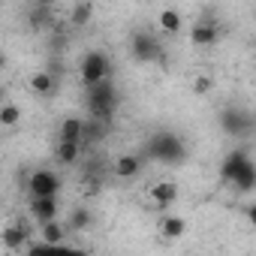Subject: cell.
Wrapping results in <instances>:
<instances>
[{"mask_svg": "<svg viewBox=\"0 0 256 256\" xmlns=\"http://www.w3.org/2000/svg\"><path fill=\"white\" fill-rule=\"evenodd\" d=\"M220 178L226 184H232L238 193H253V187H256V166H253L250 154L247 151L226 154L223 163H220Z\"/></svg>", "mask_w": 256, "mask_h": 256, "instance_id": "1", "label": "cell"}, {"mask_svg": "<svg viewBox=\"0 0 256 256\" xmlns=\"http://www.w3.org/2000/svg\"><path fill=\"white\" fill-rule=\"evenodd\" d=\"M88 118L96 120H114V108H118V88L112 78H102L96 84H88Z\"/></svg>", "mask_w": 256, "mask_h": 256, "instance_id": "2", "label": "cell"}, {"mask_svg": "<svg viewBox=\"0 0 256 256\" xmlns=\"http://www.w3.org/2000/svg\"><path fill=\"white\" fill-rule=\"evenodd\" d=\"M145 151H148V157H151V160H157V163H166V166H178V163H184V157H187V148H184V142H181L175 133H169V130H163V133H154Z\"/></svg>", "mask_w": 256, "mask_h": 256, "instance_id": "3", "label": "cell"}, {"mask_svg": "<svg viewBox=\"0 0 256 256\" xmlns=\"http://www.w3.org/2000/svg\"><path fill=\"white\" fill-rule=\"evenodd\" d=\"M220 126H223L226 136L244 139V136L253 133V118H250V112H244V108H223V112H220Z\"/></svg>", "mask_w": 256, "mask_h": 256, "instance_id": "4", "label": "cell"}, {"mask_svg": "<svg viewBox=\"0 0 256 256\" xmlns=\"http://www.w3.org/2000/svg\"><path fill=\"white\" fill-rule=\"evenodd\" d=\"M108 72H112V64H108V58H106L102 52H88V54L82 58L78 76H82L84 88H88V84H96V82H102V78H108Z\"/></svg>", "mask_w": 256, "mask_h": 256, "instance_id": "5", "label": "cell"}, {"mask_svg": "<svg viewBox=\"0 0 256 256\" xmlns=\"http://www.w3.org/2000/svg\"><path fill=\"white\" fill-rule=\"evenodd\" d=\"M130 52L139 64H154V60H163V48L160 42L151 36V34H136L133 42H130Z\"/></svg>", "mask_w": 256, "mask_h": 256, "instance_id": "6", "label": "cell"}, {"mask_svg": "<svg viewBox=\"0 0 256 256\" xmlns=\"http://www.w3.org/2000/svg\"><path fill=\"white\" fill-rule=\"evenodd\" d=\"M28 190H30V196H58L60 178H58L52 169H36V172H30V178H28Z\"/></svg>", "mask_w": 256, "mask_h": 256, "instance_id": "7", "label": "cell"}, {"mask_svg": "<svg viewBox=\"0 0 256 256\" xmlns=\"http://www.w3.org/2000/svg\"><path fill=\"white\" fill-rule=\"evenodd\" d=\"M108 130H112V124H108V120L88 118V120L82 124V148H94V145H100V142L108 136Z\"/></svg>", "mask_w": 256, "mask_h": 256, "instance_id": "8", "label": "cell"}, {"mask_svg": "<svg viewBox=\"0 0 256 256\" xmlns=\"http://www.w3.org/2000/svg\"><path fill=\"white\" fill-rule=\"evenodd\" d=\"M58 196H30V214H34V220L42 226V223H48V220H54L58 217Z\"/></svg>", "mask_w": 256, "mask_h": 256, "instance_id": "9", "label": "cell"}, {"mask_svg": "<svg viewBox=\"0 0 256 256\" xmlns=\"http://www.w3.org/2000/svg\"><path fill=\"white\" fill-rule=\"evenodd\" d=\"M220 40V28L211 22V18H202V22H196L193 24V30H190V42L193 46H199V48H205V46H214Z\"/></svg>", "mask_w": 256, "mask_h": 256, "instance_id": "10", "label": "cell"}, {"mask_svg": "<svg viewBox=\"0 0 256 256\" xmlns=\"http://www.w3.org/2000/svg\"><path fill=\"white\" fill-rule=\"evenodd\" d=\"M112 172L118 175V178H136L139 172H142V157L139 154H120L118 160H114V166H112Z\"/></svg>", "mask_w": 256, "mask_h": 256, "instance_id": "11", "label": "cell"}, {"mask_svg": "<svg viewBox=\"0 0 256 256\" xmlns=\"http://www.w3.org/2000/svg\"><path fill=\"white\" fill-rule=\"evenodd\" d=\"M28 226L24 223H16V226H6L4 229V244L10 247V250H24V244H28Z\"/></svg>", "mask_w": 256, "mask_h": 256, "instance_id": "12", "label": "cell"}, {"mask_svg": "<svg viewBox=\"0 0 256 256\" xmlns=\"http://www.w3.org/2000/svg\"><path fill=\"white\" fill-rule=\"evenodd\" d=\"M82 124H84V118H66L58 130V142H78L82 145Z\"/></svg>", "mask_w": 256, "mask_h": 256, "instance_id": "13", "label": "cell"}, {"mask_svg": "<svg viewBox=\"0 0 256 256\" xmlns=\"http://www.w3.org/2000/svg\"><path fill=\"white\" fill-rule=\"evenodd\" d=\"M28 24H30V30H48V28L54 24L52 6H34L30 16H28Z\"/></svg>", "mask_w": 256, "mask_h": 256, "instance_id": "14", "label": "cell"}, {"mask_svg": "<svg viewBox=\"0 0 256 256\" xmlns=\"http://www.w3.org/2000/svg\"><path fill=\"white\" fill-rule=\"evenodd\" d=\"M40 235H42V241H48L52 247H64V238H66V229L58 223V217L54 220H48V223H42L40 226Z\"/></svg>", "mask_w": 256, "mask_h": 256, "instance_id": "15", "label": "cell"}, {"mask_svg": "<svg viewBox=\"0 0 256 256\" xmlns=\"http://www.w3.org/2000/svg\"><path fill=\"white\" fill-rule=\"evenodd\" d=\"M54 88H58V78H54L52 72H36V76L30 78V90L40 94V96H52Z\"/></svg>", "mask_w": 256, "mask_h": 256, "instance_id": "16", "label": "cell"}, {"mask_svg": "<svg viewBox=\"0 0 256 256\" xmlns=\"http://www.w3.org/2000/svg\"><path fill=\"white\" fill-rule=\"evenodd\" d=\"M78 154H82V145H78V142H58L54 157H58L60 166H72V163L78 160Z\"/></svg>", "mask_w": 256, "mask_h": 256, "instance_id": "17", "label": "cell"}, {"mask_svg": "<svg viewBox=\"0 0 256 256\" xmlns=\"http://www.w3.org/2000/svg\"><path fill=\"white\" fill-rule=\"evenodd\" d=\"M151 196H154L157 208H169V205L175 202V196H178V187L169 184V181H163V184H157V187L151 190Z\"/></svg>", "mask_w": 256, "mask_h": 256, "instance_id": "18", "label": "cell"}, {"mask_svg": "<svg viewBox=\"0 0 256 256\" xmlns=\"http://www.w3.org/2000/svg\"><path fill=\"white\" fill-rule=\"evenodd\" d=\"M160 232H163L166 238H181V235L187 232V223H184V217H175V214H169V217H163V223H160Z\"/></svg>", "mask_w": 256, "mask_h": 256, "instance_id": "19", "label": "cell"}, {"mask_svg": "<svg viewBox=\"0 0 256 256\" xmlns=\"http://www.w3.org/2000/svg\"><path fill=\"white\" fill-rule=\"evenodd\" d=\"M90 16H94V4H90V0H78V4L72 6V16H70V22H72L76 28H84V24L90 22Z\"/></svg>", "mask_w": 256, "mask_h": 256, "instance_id": "20", "label": "cell"}, {"mask_svg": "<svg viewBox=\"0 0 256 256\" xmlns=\"http://www.w3.org/2000/svg\"><path fill=\"white\" fill-rule=\"evenodd\" d=\"M88 226H90V211H88V208H72L66 229H70V232H82V229H88Z\"/></svg>", "mask_w": 256, "mask_h": 256, "instance_id": "21", "label": "cell"}, {"mask_svg": "<svg viewBox=\"0 0 256 256\" xmlns=\"http://www.w3.org/2000/svg\"><path fill=\"white\" fill-rule=\"evenodd\" d=\"M18 120H22V108L16 102H4V106H0V124H4V126H16Z\"/></svg>", "mask_w": 256, "mask_h": 256, "instance_id": "22", "label": "cell"}, {"mask_svg": "<svg viewBox=\"0 0 256 256\" xmlns=\"http://www.w3.org/2000/svg\"><path fill=\"white\" fill-rule=\"evenodd\" d=\"M160 28H163L166 34H178V30H181V16H178L175 10H163V12H160Z\"/></svg>", "mask_w": 256, "mask_h": 256, "instance_id": "23", "label": "cell"}, {"mask_svg": "<svg viewBox=\"0 0 256 256\" xmlns=\"http://www.w3.org/2000/svg\"><path fill=\"white\" fill-rule=\"evenodd\" d=\"M208 88H211V78H205V76H199V78H196V84H193V90H196V94H205Z\"/></svg>", "mask_w": 256, "mask_h": 256, "instance_id": "24", "label": "cell"}, {"mask_svg": "<svg viewBox=\"0 0 256 256\" xmlns=\"http://www.w3.org/2000/svg\"><path fill=\"white\" fill-rule=\"evenodd\" d=\"M54 0H34V6H52Z\"/></svg>", "mask_w": 256, "mask_h": 256, "instance_id": "25", "label": "cell"}, {"mask_svg": "<svg viewBox=\"0 0 256 256\" xmlns=\"http://www.w3.org/2000/svg\"><path fill=\"white\" fill-rule=\"evenodd\" d=\"M4 66H6V54H4V52H0V70H4Z\"/></svg>", "mask_w": 256, "mask_h": 256, "instance_id": "26", "label": "cell"}, {"mask_svg": "<svg viewBox=\"0 0 256 256\" xmlns=\"http://www.w3.org/2000/svg\"><path fill=\"white\" fill-rule=\"evenodd\" d=\"M4 94H6V90H4V84H0V100H4Z\"/></svg>", "mask_w": 256, "mask_h": 256, "instance_id": "27", "label": "cell"}]
</instances>
